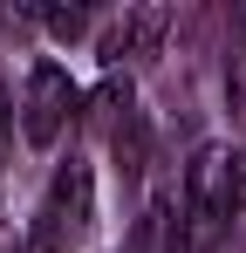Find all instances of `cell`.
I'll use <instances>...</instances> for the list:
<instances>
[{"mask_svg":"<svg viewBox=\"0 0 246 253\" xmlns=\"http://www.w3.org/2000/svg\"><path fill=\"white\" fill-rule=\"evenodd\" d=\"M0 253H35V247H21V240H7V247H0Z\"/></svg>","mask_w":246,"mask_h":253,"instance_id":"5b68a950","label":"cell"},{"mask_svg":"<svg viewBox=\"0 0 246 253\" xmlns=\"http://www.w3.org/2000/svg\"><path fill=\"white\" fill-rule=\"evenodd\" d=\"M164 28H171V14H164V7H130L123 21H110V28H103L96 55H103L110 69H117V62H144V55H158Z\"/></svg>","mask_w":246,"mask_h":253,"instance_id":"277c9868","label":"cell"},{"mask_svg":"<svg viewBox=\"0 0 246 253\" xmlns=\"http://www.w3.org/2000/svg\"><path fill=\"white\" fill-rule=\"evenodd\" d=\"M76 110H82V89L69 83V69L62 62H35L28 69V83H21V144L28 151H55L62 144V130L76 124Z\"/></svg>","mask_w":246,"mask_h":253,"instance_id":"3957f363","label":"cell"},{"mask_svg":"<svg viewBox=\"0 0 246 253\" xmlns=\"http://www.w3.org/2000/svg\"><path fill=\"white\" fill-rule=\"evenodd\" d=\"M96 226V171L89 158H62L35 206V253H82Z\"/></svg>","mask_w":246,"mask_h":253,"instance_id":"7a4b0ae2","label":"cell"},{"mask_svg":"<svg viewBox=\"0 0 246 253\" xmlns=\"http://www.w3.org/2000/svg\"><path fill=\"white\" fill-rule=\"evenodd\" d=\"M240 199H246V165L240 151L226 144H199L192 165H185V253H212L233 240V219H240Z\"/></svg>","mask_w":246,"mask_h":253,"instance_id":"6da1fadb","label":"cell"}]
</instances>
